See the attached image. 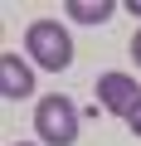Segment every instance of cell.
I'll return each instance as SVG.
<instances>
[{
	"instance_id": "obj_1",
	"label": "cell",
	"mask_w": 141,
	"mask_h": 146,
	"mask_svg": "<svg viewBox=\"0 0 141 146\" xmlns=\"http://www.w3.org/2000/svg\"><path fill=\"white\" fill-rule=\"evenodd\" d=\"M24 54H29L39 68L63 73L68 63H73V39H68V29H63L58 20H34V25L24 29Z\"/></svg>"
},
{
	"instance_id": "obj_2",
	"label": "cell",
	"mask_w": 141,
	"mask_h": 146,
	"mask_svg": "<svg viewBox=\"0 0 141 146\" xmlns=\"http://www.w3.org/2000/svg\"><path fill=\"white\" fill-rule=\"evenodd\" d=\"M34 131H39L44 146H73V141H78V107H73V98H63V93L39 98V107H34Z\"/></svg>"
},
{
	"instance_id": "obj_8",
	"label": "cell",
	"mask_w": 141,
	"mask_h": 146,
	"mask_svg": "<svg viewBox=\"0 0 141 146\" xmlns=\"http://www.w3.org/2000/svg\"><path fill=\"white\" fill-rule=\"evenodd\" d=\"M126 10H131V15H141V5H136V0H131V5H126Z\"/></svg>"
},
{
	"instance_id": "obj_5",
	"label": "cell",
	"mask_w": 141,
	"mask_h": 146,
	"mask_svg": "<svg viewBox=\"0 0 141 146\" xmlns=\"http://www.w3.org/2000/svg\"><path fill=\"white\" fill-rule=\"evenodd\" d=\"M112 0H97V5H93V0H68V5H63V15H73L78 25H102V20H112Z\"/></svg>"
},
{
	"instance_id": "obj_9",
	"label": "cell",
	"mask_w": 141,
	"mask_h": 146,
	"mask_svg": "<svg viewBox=\"0 0 141 146\" xmlns=\"http://www.w3.org/2000/svg\"><path fill=\"white\" fill-rule=\"evenodd\" d=\"M20 146H29V141H20Z\"/></svg>"
},
{
	"instance_id": "obj_6",
	"label": "cell",
	"mask_w": 141,
	"mask_h": 146,
	"mask_svg": "<svg viewBox=\"0 0 141 146\" xmlns=\"http://www.w3.org/2000/svg\"><path fill=\"white\" fill-rule=\"evenodd\" d=\"M126 127H131V136H141V107H136V112L126 117Z\"/></svg>"
},
{
	"instance_id": "obj_3",
	"label": "cell",
	"mask_w": 141,
	"mask_h": 146,
	"mask_svg": "<svg viewBox=\"0 0 141 146\" xmlns=\"http://www.w3.org/2000/svg\"><path fill=\"white\" fill-rule=\"evenodd\" d=\"M97 107L112 112V117H131L141 107V88L131 73H102L97 78Z\"/></svg>"
},
{
	"instance_id": "obj_4",
	"label": "cell",
	"mask_w": 141,
	"mask_h": 146,
	"mask_svg": "<svg viewBox=\"0 0 141 146\" xmlns=\"http://www.w3.org/2000/svg\"><path fill=\"white\" fill-rule=\"evenodd\" d=\"M34 93V73H29V63H20V54H0V98H10V102H20V98H29Z\"/></svg>"
},
{
	"instance_id": "obj_7",
	"label": "cell",
	"mask_w": 141,
	"mask_h": 146,
	"mask_svg": "<svg viewBox=\"0 0 141 146\" xmlns=\"http://www.w3.org/2000/svg\"><path fill=\"white\" fill-rule=\"evenodd\" d=\"M131 58H136V63H141V29H136V34H131Z\"/></svg>"
}]
</instances>
